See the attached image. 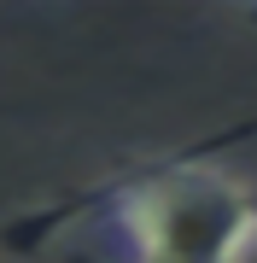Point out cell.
<instances>
[{
  "label": "cell",
  "mask_w": 257,
  "mask_h": 263,
  "mask_svg": "<svg viewBox=\"0 0 257 263\" xmlns=\"http://www.w3.org/2000/svg\"><path fill=\"white\" fill-rule=\"evenodd\" d=\"M111 263H246L257 252V199L228 170L175 158L111 187Z\"/></svg>",
  "instance_id": "cell-1"
}]
</instances>
